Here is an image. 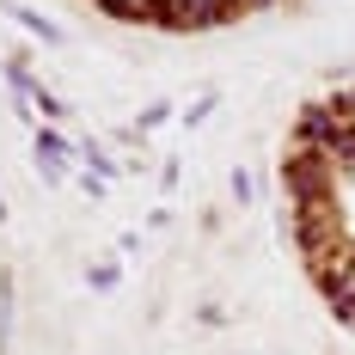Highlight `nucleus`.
I'll list each match as a JSON object with an SVG mask.
<instances>
[{"mask_svg": "<svg viewBox=\"0 0 355 355\" xmlns=\"http://www.w3.org/2000/svg\"><path fill=\"white\" fill-rule=\"evenodd\" d=\"M324 294H331V313L355 331V251H349V263H343V270L324 282Z\"/></svg>", "mask_w": 355, "mask_h": 355, "instance_id": "obj_2", "label": "nucleus"}, {"mask_svg": "<svg viewBox=\"0 0 355 355\" xmlns=\"http://www.w3.org/2000/svg\"><path fill=\"white\" fill-rule=\"evenodd\" d=\"M239 19V0H159V19L166 31H209V25H227Z\"/></svg>", "mask_w": 355, "mask_h": 355, "instance_id": "obj_1", "label": "nucleus"}, {"mask_svg": "<svg viewBox=\"0 0 355 355\" xmlns=\"http://www.w3.org/2000/svg\"><path fill=\"white\" fill-rule=\"evenodd\" d=\"M37 153H43V166H49V172L62 178V166H68V141H62V135H49V129H43V135H37Z\"/></svg>", "mask_w": 355, "mask_h": 355, "instance_id": "obj_4", "label": "nucleus"}, {"mask_svg": "<svg viewBox=\"0 0 355 355\" xmlns=\"http://www.w3.org/2000/svg\"><path fill=\"white\" fill-rule=\"evenodd\" d=\"M98 12H110V19H123V25H153L159 19V0H92Z\"/></svg>", "mask_w": 355, "mask_h": 355, "instance_id": "obj_3", "label": "nucleus"}]
</instances>
